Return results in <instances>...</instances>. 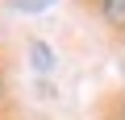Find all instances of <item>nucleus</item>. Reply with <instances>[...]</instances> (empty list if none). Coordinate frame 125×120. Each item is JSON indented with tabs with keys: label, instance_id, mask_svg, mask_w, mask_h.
<instances>
[{
	"label": "nucleus",
	"instance_id": "nucleus-1",
	"mask_svg": "<svg viewBox=\"0 0 125 120\" xmlns=\"http://www.w3.org/2000/svg\"><path fill=\"white\" fill-rule=\"evenodd\" d=\"M100 4H104L108 21H125V0H100Z\"/></svg>",
	"mask_w": 125,
	"mask_h": 120
},
{
	"label": "nucleus",
	"instance_id": "nucleus-2",
	"mask_svg": "<svg viewBox=\"0 0 125 120\" xmlns=\"http://www.w3.org/2000/svg\"><path fill=\"white\" fill-rule=\"evenodd\" d=\"M121 120H125V116H121Z\"/></svg>",
	"mask_w": 125,
	"mask_h": 120
}]
</instances>
